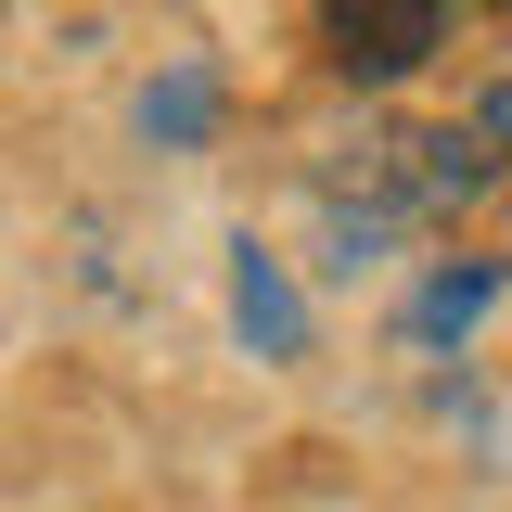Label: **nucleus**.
I'll return each instance as SVG.
<instances>
[{
  "label": "nucleus",
  "mask_w": 512,
  "mask_h": 512,
  "mask_svg": "<svg viewBox=\"0 0 512 512\" xmlns=\"http://www.w3.org/2000/svg\"><path fill=\"white\" fill-rule=\"evenodd\" d=\"M205 103H218L205 77H167V90H141V128H154V141H192V128H205Z\"/></svg>",
  "instance_id": "4"
},
{
  "label": "nucleus",
  "mask_w": 512,
  "mask_h": 512,
  "mask_svg": "<svg viewBox=\"0 0 512 512\" xmlns=\"http://www.w3.org/2000/svg\"><path fill=\"white\" fill-rule=\"evenodd\" d=\"M231 320H244V346L256 359H295V333H308V320H295V282H282V256H231Z\"/></svg>",
  "instance_id": "2"
},
{
  "label": "nucleus",
  "mask_w": 512,
  "mask_h": 512,
  "mask_svg": "<svg viewBox=\"0 0 512 512\" xmlns=\"http://www.w3.org/2000/svg\"><path fill=\"white\" fill-rule=\"evenodd\" d=\"M474 141H487V154H512V77L487 90V103H474Z\"/></svg>",
  "instance_id": "5"
},
{
  "label": "nucleus",
  "mask_w": 512,
  "mask_h": 512,
  "mask_svg": "<svg viewBox=\"0 0 512 512\" xmlns=\"http://www.w3.org/2000/svg\"><path fill=\"white\" fill-rule=\"evenodd\" d=\"M487 295H500V269H436V282H423V333H461Z\"/></svg>",
  "instance_id": "3"
},
{
  "label": "nucleus",
  "mask_w": 512,
  "mask_h": 512,
  "mask_svg": "<svg viewBox=\"0 0 512 512\" xmlns=\"http://www.w3.org/2000/svg\"><path fill=\"white\" fill-rule=\"evenodd\" d=\"M461 0H333V39H346V77H410V64L448 39Z\"/></svg>",
  "instance_id": "1"
}]
</instances>
